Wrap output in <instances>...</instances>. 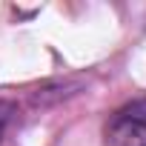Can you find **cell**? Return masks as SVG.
<instances>
[{
    "instance_id": "2",
    "label": "cell",
    "mask_w": 146,
    "mask_h": 146,
    "mask_svg": "<svg viewBox=\"0 0 146 146\" xmlns=\"http://www.w3.org/2000/svg\"><path fill=\"white\" fill-rule=\"evenodd\" d=\"M15 112H17V109H15L12 100H0V143H3V137H6L12 120H15Z\"/></svg>"
},
{
    "instance_id": "1",
    "label": "cell",
    "mask_w": 146,
    "mask_h": 146,
    "mask_svg": "<svg viewBox=\"0 0 146 146\" xmlns=\"http://www.w3.org/2000/svg\"><path fill=\"white\" fill-rule=\"evenodd\" d=\"M106 146H146V100L120 106L103 126Z\"/></svg>"
}]
</instances>
